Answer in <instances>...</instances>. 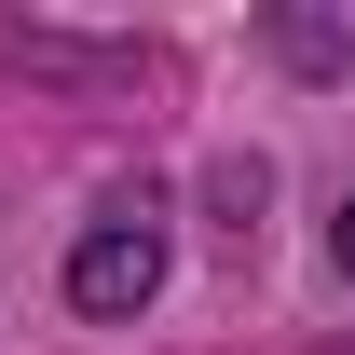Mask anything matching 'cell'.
Segmentation results:
<instances>
[{
    "label": "cell",
    "mask_w": 355,
    "mask_h": 355,
    "mask_svg": "<svg viewBox=\"0 0 355 355\" xmlns=\"http://www.w3.org/2000/svg\"><path fill=\"white\" fill-rule=\"evenodd\" d=\"M342 273H355V205H342Z\"/></svg>",
    "instance_id": "3957f363"
},
{
    "label": "cell",
    "mask_w": 355,
    "mask_h": 355,
    "mask_svg": "<svg viewBox=\"0 0 355 355\" xmlns=\"http://www.w3.org/2000/svg\"><path fill=\"white\" fill-rule=\"evenodd\" d=\"M150 287H164V205H150V191H123V205L69 246V301H83V314H137Z\"/></svg>",
    "instance_id": "6da1fadb"
},
{
    "label": "cell",
    "mask_w": 355,
    "mask_h": 355,
    "mask_svg": "<svg viewBox=\"0 0 355 355\" xmlns=\"http://www.w3.org/2000/svg\"><path fill=\"white\" fill-rule=\"evenodd\" d=\"M342 355H355V342H342Z\"/></svg>",
    "instance_id": "277c9868"
},
{
    "label": "cell",
    "mask_w": 355,
    "mask_h": 355,
    "mask_svg": "<svg viewBox=\"0 0 355 355\" xmlns=\"http://www.w3.org/2000/svg\"><path fill=\"white\" fill-rule=\"evenodd\" d=\"M273 55L287 69H355V0L342 14H273Z\"/></svg>",
    "instance_id": "7a4b0ae2"
}]
</instances>
